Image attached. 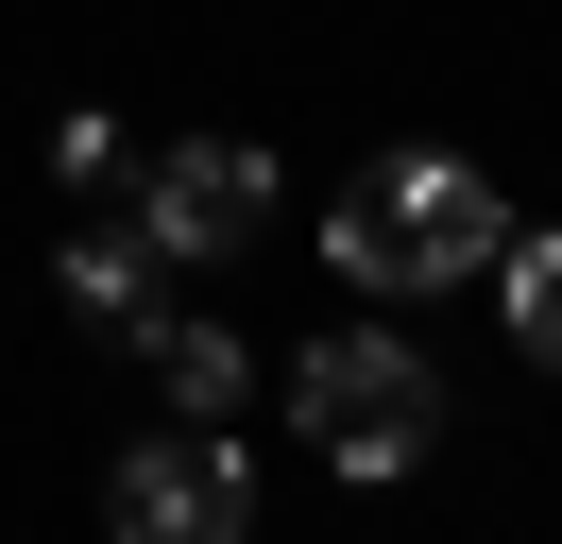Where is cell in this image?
Segmentation results:
<instances>
[{"instance_id": "1", "label": "cell", "mask_w": 562, "mask_h": 544, "mask_svg": "<svg viewBox=\"0 0 562 544\" xmlns=\"http://www.w3.org/2000/svg\"><path fill=\"white\" fill-rule=\"evenodd\" d=\"M494 238H512V204H494L460 154H375L341 204H324V272H341V290H477Z\"/></svg>"}, {"instance_id": "2", "label": "cell", "mask_w": 562, "mask_h": 544, "mask_svg": "<svg viewBox=\"0 0 562 544\" xmlns=\"http://www.w3.org/2000/svg\"><path fill=\"white\" fill-rule=\"evenodd\" d=\"M290 426H307L324 460L375 494V476H409L426 442H443V374H426V340L341 324V340H307V358H290Z\"/></svg>"}, {"instance_id": "3", "label": "cell", "mask_w": 562, "mask_h": 544, "mask_svg": "<svg viewBox=\"0 0 562 544\" xmlns=\"http://www.w3.org/2000/svg\"><path fill=\"white\" fill-rule=\"evenodd\" d=\"M120 188H137V238H154L171 272L239 256V238L273 222V154H256V136H171V154H137Z\"/></svg>"}, {"instance_id": "4", "label": "cell", "mask_w": 562, "mask_h": 544, "mask_svg": "<svg viewBox=\"0 0 562 544\" xmlns=\"http://www.w3.org/2000/svg\"><path fill=\"white\" fill-rule=\"evenodd\" d=\"M103 528H137V544H239V528H256L239 426H154L137 460L103 476Z\"/></svg>"}, {"instance_id": "5", "label": "cell", "mask_w": 562, "mask_h": 544, "mask_svg": "<svg viewBox=\"0 0 562 544\" xmlns=\"http://www.w3.org/2000/svg\"><path fill=\"white\" fill-rule=\"evenodd\" d=\"M137 358H154V408H171V426H239V340L222 324H171V306H154Z\"/></svg>"}, {"instance_id": "6", "label": "cell", "mask_w": 562, "mask_h": 544, "mask_svg": "<svg viewBox=\"0 0 562 544\" xmlns=\"http://www.w3.org/2000/svg\"><path fill=\"white\" fill-rule=\"evenodd\" d=\"M154 272H171V256H154L137 222H86L52 290H69V324H120V340H137V324H154Z\"/></svg>"}, {"instance_id": "7", "label": "cell", "mask_w": 562, "mask_h": 544, "mask_svg": "<svg viewBox=\"0 0 562 544\" xmlns=\"http://www.w3.org/2000/svg\"><path fill=\"white\" fill-rule=\"evenodd\" d=\"M494 272H512V290H494V306H512V358L562 374V238H494Z\"/></svg>"}, {"instance_id": "8", "label": "cell", "mask_w": 562, "mask_h": 544, "mask_svg": "<svg viewBox=\"0 0 562 544\" xmlns=\"http://www.w3.org/2000/svg\"><path fill=\"white\" fill-rule=\"evenodd\" d=\"M52 170H69V188H86V204H103V188H120V170H137V136H120V120H103V102H86V120H52Z\"/></svg>"}]
</instances>
